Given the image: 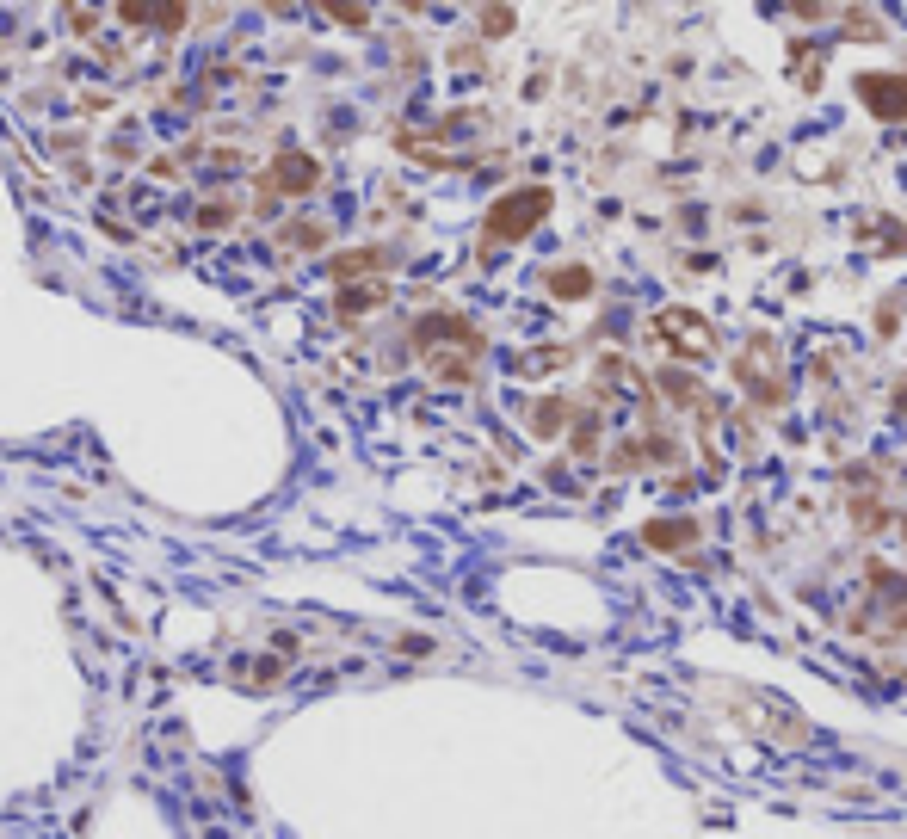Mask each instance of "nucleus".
I'll return each instance as SVG.
<instances>
[{
	"instance_id": "nucleus-8",
	"label": "nucleus",
	"mask_w": 907,
	"mask_h": 839,
	"mask_svg": "<svg viewBox=\"0 0 907 839\" xmlns=\"http://www.w3.org/2000/svg\"><path fill=\"white\" fill-rule=\"evenodd\" d=\"M667 395H673V401H692V383H685L679 371H667Z\"/></svg>"
},
{
	"instance_id": "nucleus-4",
	"label": "nucleus",
	"mask_w": 907,
	"mask_h": 839,
	"mask_svg": "<svg viewBox=\"0 0 907 839\" xmlns=\"http://www.w3.org/2000/svg\"><path fill=\"white\" fill-rule=\"evenodd\" d=\"M550 290L580 303V297H593V272H587V266H556V272H550Z\"/></svg>"
},
{
	"instance_id": "nucleus-1",
	"label": "nucleus",
	"mask_w": 907,
	"mask_h": 839,
	"mask_svg": "<svg viewBox=\"0 0 907 839\" xmlns=\"http://www.w3.org/2000/svg\"><path fill=\"white\" fill-rule=\"evenodd\" d=\"M550 210V192L543 186H531V192H513V198H500L494 210H488V235H500V241H513V235H525L537 216Z\"/></svg>"
},
{
	"instance_id": "nucleus-5",
	"label": "nucleus",
	"mask_w": 907,
	"mask_h": 839,
	"mask_svg": "<svg viewBox=\"0 0 907 839\" xmlns=\"http://www.w3.org/2000/svg\"><path fill=\"white\" fill-rule=\"evenodd\" d=\"M648 543H655V550H685V543H692V525H685V519H661V525H648Z\"/></svg>"
},
{
	"instance_id": "nucleus-3",
	"label": "nucleus",
	"mask_w": 907,
	"mask_h": 839,
	"mask_svg": "<svg viewBox=\"0 0 907 839\" xmlns=\"http://www.w3.org/2000/svg\"><path fill=\"white\" fill-rule=\"evenodd\" d=\"M661 340H667V346H679V352H692V358H704V352L716 346L692 309H667V315H661Z\"/></svg>"
},
{
	"instance_id": "nucleus-6",
	"label": "nucleus",
	"mask_w": 907,
	"mask_h": 839,
	"mask_svg": "<svg viewBox=\"0 0 907 839\" xmlns=\"http://www.w3.org/2000/svg\"><path fill=\"white\" fill-rule=\"evenodd\" d=\"M278 173H284L278 186H290V192H297V186H315V161H309V155H303V161H284Z\"/></svg>"
},
{
	"instance_id": "nucleus-7",
	"label": "nucleus",
	"mask_w": 907,
	"mask_h": 839,
	"mask_svg": "<svg viewBox=\"0 0 907 839\" xmlns=\"http://www.w3.org/2000/svg\"><path fill=\"white\" fill-rule=\"evenodd\" d=\"M556 420H562V401H543V408H537V432H556Z\"/></svg>"
},
{
	"instance_id": "nucleus-9",
	"label": "nucleus",
	"mask_w": 907,
	"mask_h": 839,
	"mask_svg": "<svg viewBox=\"0 0 907 839\" xmlns=\"http://www.w3.org/2000/svg\"><path fill=\"white\" fill-rule=\"evenodd\" d=\"M482 25H488V38H500V31L513 25V13H482Z\"/></svg>"
},
{
	"instance_id": "nucleus-2",
	"label": "nucleus",
	"mask_w": 907,
	"mask_h": 839,
	"mask_svg": "<svg viewBox=\"0 0 907 839\" xmlns=\"http://www.w3.org/2000/svg\"><path fill=\"white\" fill-rule=\"evenodd\" d=\"M858 99L870 105L877 118H907V75H864Z\"/></svg>"
}]
</instances>
